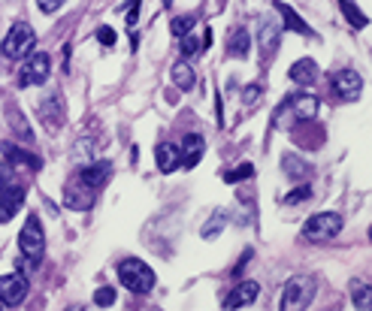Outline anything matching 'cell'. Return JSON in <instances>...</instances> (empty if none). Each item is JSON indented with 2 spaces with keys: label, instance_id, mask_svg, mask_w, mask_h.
<instances>
[{
  "label": "cell",
  "instance_id": "cell-2",
  "mask_svg": "<svg viewBox=\"0 0 372 311\" xmlns=\"http://www.w3.org/2000/svg\"><path fill=\"white\" fill-rule=\"evenodd\" d=\"M34 43H36L34 27H30L28 21H15V25L10 27V34H6L0 55H3L6 60H21L34 51Z\"/></svg>",
  "mask_w": 372,
  "mask_h": 311
},
{
  "label": "cell",
  "instance_id": "cell-28",
  "mask_svg": "<svg viewBox=\"0 0 372 311\" xmlns=\"http://www.w3.org/2000/svg\"><path fill=\"white\" fill-rule=\"evenodd\" d=\"M182 40V55L185 58H191V55H197V51L203 49V40L200 36H194V34H185V36H179Z\"/></svg>",
  "mask_w": 372,
  "mask_h": 311
},
{
  "label": "cell",
  "instance_id": "cell-5",
  "mask_svg": "<svg viewBox=\"0 0 372 311\" xmlns=\"http://www.w3.org/2000/svg\"><path fill=\"white\" fill-rule=\"evenodd\" d=\"M19 248H21V254L28 257L30 263H40V257L45 251V233H43V224H40V218H34L30 215L25 227H21V233H19Z\"/></svg>",
  "mask_w": 372,
  "mask_h": 311
},
{
  "label": "cell",
  "instance_id": "cell-33",
  "mask_svg": "<svg viewBox=\"0 0 372 311\" xmlns=\"http://www.w3.org/2000/svg\"><path fill=\"white\" fill-rule=\"evenodd\" d=\"M140 6H142V0H131V6H127V12H124L127 27H133L136 21H140Z\"/></svg>",
  "mask_w": 372,
  "mask_h": 311
},
{
  "label": "cell",
  "instance_id": "cell-19",
  "mask_svg": "<svg viewBox=\"0 0 372 311\" xmlns=\"http://www.w3.org/2000/svg\"><path fill=\"white\" fill-rule=\"evenodd\" d=\"M257 43H261V58L263 64L272 58V51L278 49V27L272 21H263L261 25V34H257Z\"/></svg>",
  "mask_w": 372,
  "mask_h": 311
},
{
  "label": "cell",
  "instance_id": "cell-9",
  "mask_svg": "<svg viewBox=\"0 0 372 311\" xmlns=\"http://www.w3.org/2000/svg\"><path fill=\"white\" fill-rule=\"evenodd\" d=\"M94 194L97 191H91L88 185H82V181L76 178V181L67 185V191H64V206L73 209V211H88L91 206H94Z\"/></svg>",
  "mask_w": 372,
  "mask_h": 311
},
{
  "label": "cell",
  "instance_id": "cell-25",
  "mask_svg": "<svg viewBox=\"0 0 372 311\" xmlns=\"http://www.w3.org/2000/svg\"><path fill=\"white\" fill-rule=\"evenodd\" d=\"M282 166H285V172H287V176H291L294 181H300L303 176H309V172H312V170H309V163H303L300 157H294V154H285V157H282Z\"/></svg>",
  "mask_w": 372,
  "mask_h": 311
},
{
  "label": "cell",
  "instance_id": "cell-27",
  "mask_svg": "<svg viewBox=\"0 0 372 311\" xmlns=\"http://www.w3.org/2000/svg\"><path fill=\"white\" fill-rule=\"evenodd\" d=\"M194 25H197L194 15H176V19L170 21V30H173L176 36H185V34H191V27H194Z\"/></svg>",
  "mask_w": 372,
  "mask_h": 311
},
{
  "label": "cell",
  "instance_id": "cell-4",
  "mask_svg": "<svg viewBox=\"0 0 372 311\" xmlns=\"http://www.w3.org/2000/svg\"><path fill=\"white\" fill-rule=\"evenodd\" d=\"M339 233H342V215H336V211H318L303 227V236L309 242H327Z\"/></svg>",
  "mask_w": 372,
  "mask_h": 311
},
{
  "label": "cell",
  "instance_id": "cell-23",
  "mask_svg": "<svg viewBox=\"0 0 372 311\" xmlns=\"http://www.w3.org/2000/svg\"><path fill=\"white\" fill-rule=\"evenodd\" d=\"M276 10H278V12H282L285 25H287V27H291V30H297V34H306V36H312V27H309V25H306V21H303V19H300V15H297V12H294V10H291V6H287V3H276Z\"/></svg>",
  "mask_w": 372,
  "mask_h": 311
},
{
  "label": "cell",
  "instance_id": "cell-3",
  "mask_svg": "<svg viewBox=\"0 0 372 311\" xmlns=\"http://www.w3.org/2000/svg\"><path fill=\"white\" fill-rule=\"evenodd\" d=\"M315 293H318V281H315V278H309V275L291 278V281H287V287H285L282 308H285V311L309 308V306H312V299H315Z\"/></svg>",
  "mask_w": 372,
  "mask_h": 311
},
{
  "label": "cell",
  "instance_id": "cell-6",
  "mask_svg": "<svg viewBox=\"0 0 372 311\" xmlns=\"http://www.w3.org/2000/svg\"><path fill=\"white\" fill-rule=\"evenodd\" d=\"M52 73V58L36 51V55H28L25 64H21V73H19V82L21 88H34V85H43Z\"/></svg>",
  "mask_w": 372,
  "mask_h": 311
},
{
  "label": "cell",
  "instance_id": "cell-29",
  "mask_svg": "<svg viewBox=\"0 0 372 311\" xmlns=\"http://www.w3.org/2000/svg\"><path fill=\"white\" fill-rule=\"evenodd\" d=\"M254 176V166L252 163H242V166H237V170H230L224 176V181L227 185H237V181H242V178H252Z\"/></svg>",
  "mask_w": 372,
  "mask_h": 311
},
{
  "label": "cell",
  "instance_id": "cell-32",
  "mask_svg": "<svg viewBox=\"0 0 372 311\" xmlns=\"http://www.w3.org/2000/svg\"><path fill=\"white\" fill-rule=\"evenodd\" d=\"M309 194H312V187L303 185V187H297V191L287 194V196H285V203H287V206H294V203H300V200H309Z\"/></svg>",
  "mask_w": 372,
  "mask_h": 311
},
{
  "label": "cell",
  "instance_id": "cell-35",
  "mask_svg": "<svg viewBox=\"0 0 372 311\" xmlns=\"http://www.w3.org/2000/svg\"><path fill=\"white\" fill-rule=\"evenodd\" d=\"M36 6H40L43 12H58L61 6H64V0H36Z\"/></svg>",
  "mask_w": 372,
  "mask_h": 311
},
{
  "label": "cell",
  "instance_id": "cell-16",
  "mask_svg": "<svg viewBox=\"0 0 372 311\" xmlns=\"http://www.w3.org/2000/svg\"><path fill=\"white\" fill-rule=\"evenodd\" d=\"M287 76H291L297 85H312V82L318 79V64L312 58H300V60H294V64H291Z\"/></svg>",
  "mask_w": 372,
  "mask_h": 311
},
{
  "label": "cell",
  "instance_id": "cell-13",
  "mask_svg": "<svg viewBox=\"0 0 372 311\" xmlns=\"http://www.w3.org/2000/svg\"><path fill=\"white\" fill-rule=\"evenodd\" d=\"M203 148H206V142H203V136L200 133H188L185 139H182V163L191 170V166L200 163V157H203Z\"/></svg>",
  "mask_w": 372,
  "mask_h": 311
},
{
  "label": "cell",
  "instance_id": "cell-37",
  "mask_svg": "<svg viewBox=\"0 0 372 311\" xmlns=\"http://www.w3.org/2000/svg\"><path fill=\"white\" fill-rule=\"evenodd\" d=\"M242 100H245V103H257V100H261V88H245V94H242Z\"/></svg>",
  "mask_w": 372,
  "mask_h": 311
},
{
  "label": "cell",
  "instance_id": "cell-14",
  "mask_svg": "<svg viewBox=\"0 0 372 311\" xmlns=\"http://www.w3.org/2000/svg\"><path fill=\"white\" fill-rule=\"evenodd\" d=\"M6 124H10V133H15L19 142H34V130H30L28 118L21 115L19 106H10V109H6Z\"/></svg>",
  "mask_w": 372,
  "mask_h": 311
},
{
  "label": "cell",
  "instance_id": "cell-20",
  "mask_svg": "<svg viewBox=\"0 0 372 311\" xmlns=\"http://www.w3.org/2000/svg\"><path fill=\"white\" fill-rule=\"evenodd\" d=\"M248 51H252V34L237 27L230 34V40H227V55L230 58H248Z\"/></svg>",
  "mask_w": 372,
  "mask_h": 311
},
{
  "label": "cell",
  "instance_id": "cell-11",
  "mask_svg": "<svg viewBox=\"0 0 372 311\" xmlns=\"http://www.w3.org/2000/svg\"><path fill=\"white\" fill-rule=\"evenodd\" d=\"M109 176H112V163L109 161H100V163L85 166V170L79 172V181H82V185H88L91 191H100L106 181H109Z\"/></svg>",
  "mask_w": 372,
  "mask_h": 311
},
{
  "label": "cell",
  "instance_id": "cell-26",
  "mask_svg": "<svg viewBox=\"0 0 372 311\" xmlns=\"http://www.w3.org/2000/svg\"><path fill=\"white\" fill-rule=\"evenodd\" d=\"M224 224H227V211H221V209H218L215 215H212V221H209L206 227H203V239H215L218 233L224 230Z\"/></svg>",
  "mask_w": 372,
  "mask_h": 311
},
{
  "label": "cell",
  "instance_id": "cell-18",
  "mask_svg": "<svg viewBox=\"0 0 372 311\" xmlns=\"http://www.w3.org/2000/svg\"><path fill=\"white\" fill-rule=\"evenodd\" d=\"M155 161H157V170L170 176V172L179 170V148L173 146V142H161V146L155 148Z\"/></svg>",
  "mask_w": 372,
  "mask_h": 311
},
{
  "label": "cell",
  "instance_id": "cell-17",
  "mask_svg": "<svg viewBox=\"0 0 372 311\" xmlns=\"http://www.w3.org/2000/svg\"><path fill=\"white\" fill-rule=\"evenodd\" d=\"M285 106L294 112L297 121H309L318 115V97H312V94H300V97H294V100H287Z\"/></svg>",
  "mask_w": 372,
  "mask_h": 311
},
{
  "label": "cell",
  "instance_id": "cell-8",
  "mask_svg": "<svg viewBox=\"0 0 372 311\" xmlns=\"http://www.w3.org/2000/svg\"><path fill=\"white\" fill-rule=\"evenodd\" d=\"M333 91H336L342 100H360L363 94V79L358 70H339L336 76H333Z\"/></svg>",
  "mask_w": 372,
  "mask_h": 311
},
{
  "label": "cell",
  "instance_id": "cell-1",
  "mask_svg": "<svg viewBox=\"0 0 372 311\" xmlns=\"http://www.w3.org/2000/svg\"><path fill=\"white\" fill-rule=\"evenodd\" d=\"M118 281L131 293H151L155 290V272H151L142 260L131 257V260L118 263Z\"/></svg>",
  "mask_w": 372,
  "mask_h": 311
},
{
  "label": "cell",
  "instance_id": "cell-30",
  "mask_svg": "<svg viewBox=\"0 0 372 311\" xmlns=\"http://www.w3.org/2000/svg\"><path fill=\"white\" fill-rule=\"evenodd\" d=\"M372 290H369V287L366 284H354V306H358L360 311H366L369 306H372Z\"/></svg>",
  "mask_w": 372,
  "mask_h": 311
},
{
  "label": "cell",
  "instance_id": "cell-10",
  "mask_svg": "<svg viewBox=\"0 0 372 311\" xmlns=\"http://www.w3.org/2000/svg\"><path fill=\"white\" fill-rule=\"evenodd\" d=\"M21 206H25V191H21V187H6V191L0 194V224L12 221L21 211Z\"/></svg>",
  "mask_w": 372,
  "mask_h": 311
},
{
  "label": "cell",
  "instance_id": "cell-36",
  "mask_svg": "<svg viewBox=\"0 0 372 311\" xmlns=\"http://www.w3.org/2000/svg\"><path fill=\"white\" fill-rule=\"evenodd\" d=\"M10 181H12V172H10V166L6 163H0V194L10 187Z\"/></svg>",
  "mask_w": 372,
  "mask_h": 311
},
{
  "label": "cell",
  "instance_id": "cell-21",
  "mask_svg": "<svg viewBox=\"0 0 372 311\" xmlns=\"http://www.w3.org/2000/svg\"><path fill=\"white\" fill-rule=\"evenodd\" d=\"M55 112H58V115H64V100H61L58 94H52L49 100H43V109H40V115H43V121H45V127H49V130H58V127L64 124L61 118H55Z\"/></svg>",
  "mask_w": 372,
  "mask_h": 311
},
{
  "label": "cell",
  "instance_id": "cell-34",
  "mask_svg": "<svg viewBox=\"0 0 372 311\" xmlns=\"http://www.w3.org/2000/svg\"><path fill=\"white\" fill-rule=\"evenodd\" d=\"M97 43H100V45H116V30H112V27H97Z\"/></svg>",
  "mask_w": 372,
  "mask_h": 311
},
{
  "label": "cell",
  "instance_id": "cell-22",
  "mask_svg": "<svg viewBox=\"0 0 372 311\" xmlns=\"http://www.w3.org/2000/svg\"><path fill=\"white\" fill-rule=\"evenodd\" d=\"M170 76H173V82H176V85H179V91H191V88L197 85V76H194V70L185 64V60H179V64H173Z\"/></svg>",
  "mask_w": 372,
  "mask_h": 311
},
{
  "label": "cell",
  "instance_id": "cell-38",
  "mask_svg": "<svg viewBox=\"0 0 372 311\" xmlns=\"http://www.w3.org/2000/svg\"><path fill=\"white\" fill-rule=\"evenodd\" d=\"M164 3H166V6H170V3H173V0H164Z\"/></svg>",
  "mask_w": 372,
  "mask_h": 311
},
{
  "label": "cell",
  "instance_id": "cell-24",
  "mask_svg": "<svg viewBox=\"0 0 372 311\" xmlns=\"http://www.w3.org/2000/svg\"><path fill=\"white\" fill-rule=\"evenodd\" d=\"M339 6H342V15L348 19V25H351V27L363 30V27L369 25V19H366V15H363V12L358 10V3H354V0H339Z\"/></svg>",
  "mask_w": 372,
  "mask_h": 311
},
{
  "label": "cell",
  "instance_id": "cell-31",
  "mask_svg": "<svg viewBox=\"0 0 372 311\" xmlns=\"http://www.w3.org/2000/svg\"><path fill=\"white\" fill-rule=\"evenodd\" d=\"M94 306H97V308L116 306V290H112V287H100V290L94 293Z\"/></svg>",
  "mask_w": 372,
  "mask_h": 311
},
{
  "label": "cell",
  "instance_id": "cell-7",
  "mask_svg": "<svg viewBox=\"0 0 372 311\" xmlns=\"http://www.w3.org/2000/svg\"><path fill=\"white\" fill-rule=\"evenodd\" d=\"M28 297V278L21 272H12V275H0V302L6 308L21 306Z\"/></svg>",
  "mask_w": 372,
  "mask_h": 311
},
{
  "label": "cell",
  "instance_id": "cell-15",
  "mask_svg": "<svg viewBox=\"0 0 372 311\" xmlns=\"http://www.w3.org/2000/svg\"><path fill=\"white\" fill-rule=\"evenodd\" d=\"M0 151H3V157H6L10 163H21V166H28V170H34V172L43 166V161H40L36 154H30V151L12 146V142H3V146H0Z\"/></svg>",
  "mask_w": 372,
  "mask_h": 311
},
{
  "label": "cell",
  "instance_id": "cell-12",
  "mask_svg": "<svg viewBox=\"0 0 372 311\" xmlns=\"http://www.w3.org/2000/svg\"><path fill=\"white\" fill-rule=\"evenodd\" d=\"M257 293H261L257 281H242L237 290L227 293V299L221 302V306H224V308H245V306H252V302L257 299Z\"/></svg>",
  "mask_w": 372,
  "mask_h": 311
}]
</instances>
